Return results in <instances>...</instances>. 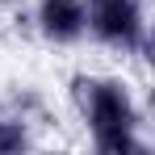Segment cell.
Segmentation results:
<instances>
[{
  "label": "cell",
  "mask_w": 155,
  "mask_h": 155,
  "mask_svg": "<svg viewBox=\"0 0 155 155\" xmlns=\"http://www.w3.org/2000/svg\"><path fill=\"white\" fill-rule=\"evenodd\" d=\"M67 92H71V105H76L80 122L88 126L92 151H101V155H147V143L138 134L143 109H138L126 80L80 71V76H71Z\"/></svg>",
  "instance_id": "obj_1"
},
{
  "label": "cell",
  "mask_w": 155,
  "mask_h": 155,
  "mask_svg": "<svg viewBox=\"0 0 155 155\" xmlns=\"http://www.w3.org/2000/svg\"><path fill=\"white\" fill-rule=\"evenodd\" d=\"M84 34L122 54H147V8L143 0H84Z\"/></svg>",
  "instance_id": "obj_2"
},
{
  "label": "cell",
  "mask_w": 155,
  "mask_h": 155,
  "mask_svg": "<svg viewBox=\"0 0 155 155\" xmlns=\"http://www.w3.org/2000/svg\"><path fill=\"white\" fill-rule=\"evenodd\" d=\"M34 25L54 46H76L84 38V0H38Z\"/></svg>",
  "instance_id": "obj_3"
},
{
  "label": "cell",
  "mask_w": 155,
  "mask_h": 155,
  "mask_svg": "<svg viewBox=\"0 0 155 155\" xmlns=\"http://www.w3.org/2000/svg\"><path fill=\"white\" fill-rule=\"evenodd\" d=\"M29 147H34V134H29L25 117H0V155L29 151Z\"/></svg>",
  "instance_id": "obj_4"
}]
</instances>
